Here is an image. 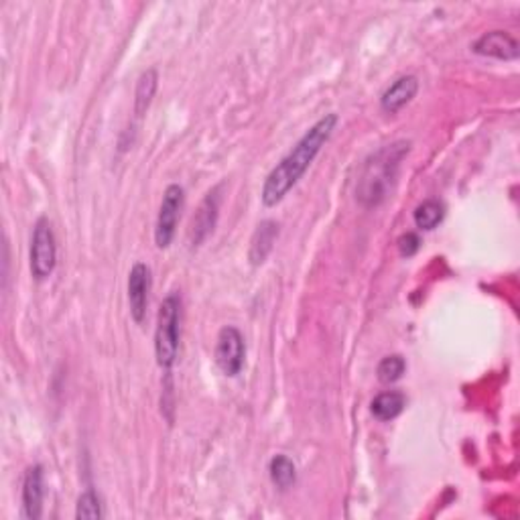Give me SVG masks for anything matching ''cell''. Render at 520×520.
<instances>
[{
  "mask_svg": "<svg viewBox=\"0 0 520 520\" xmlns=\"http://www.w3.org/2000/svg\"><path fill=\"white\" fill-rule=\"evenodd\" d=\"M337 127V114H326L319 118L305 135L297 140V145L291 148V153L280 159V163L272 169L267 179H264L260 200L267 208H272L285 200V195L299 184V179L309 169V165L316 161L321 148L332 138Z\"/></svg>",
  "mask_w": 520,
  "mask_h": 520,
  "instance_id": "obj_1",
  "label": "cell"
},
{
  "mask_svg": "<svg viewBox=\"0 0 520 520\" xmlns=\"http://www.w3.org/2000/svg\"><path fill=\"white\" fill-rule=\"evenodd\" d=\"M409 140H396V143L386 145L381 151L368 156L356 185V200L364 208H378V205L386 202L396 175H399L401 163L409 155Z\"/></svg>",
  "mask_w": 520,
  "mask_h": 520,
  "instance_id": "obj_2",
  "label": "cell"
},
{
  "mask_svg": "<svg viewBox=\"0 0 520 520\" xmlns=\"http://www.w3.org/2000/svg\"><path fill=\"white\" fill-rule=\"evenodd\" d=\"M179 324H181V297L171 293L163 299L155 327V358L156 364L169 370L177 360L179 352Z\"/></svg>",
  "mask_w": 520,
  "mask_h": 520,
  "instance_id": "obj_3",
  "label": "cell"
},
{
  "mask_svg": "<svg viewBox=\"0 0 520 520\" xmlns=\"http://www.w3.org/2000/svg\"><path fill=\"white\" fill-rule=\"evenodd\" d=\"M31 272L37 280H45L53 275L57 264V242L52 222L45 216L39 218L33 226L31 236Z\"/></svg>",
  "mask_w": 520,
  "mask_h": 520,
  "instance_id": "obj_4",
  "label": "cell"
},
{
  "mask_svg": "<svg viewBox=\"0 0 520 520\" xmlns=\"http://www.w3.org/2000/svg\"><path fill=\"white\" fill-rule=\"evenodd\" d=\"M185 202V192L184 187L177 184H171L163 194V202L159 213H156V224H155V244L159 246L161 251L169 249L173 238L177 232V222L181 216V210H184Z\"/></svg>",
  "mask_w": 520,
  "mask_h": 520,
  "instance_id": "obj_5",
  "label": "cell"
},
{
  "mask_svg": "<svg viewBox=\"0 0 520 520\" xmlns=\"http://www.w3.org/2000/svg\"><path fill=\"white\" fill-rule=\"evenodd\" d=\"M216 364L226 376H238L244 368L246 344L241 329L234 326H226L220 329L216 342Z\"/></svg>",
  "mask_w": 520,
  "mask_h": 520,
  "instance_id": "obj_6",
  "label": "cell"
},
{
  "mask_svg": "<svg viewBox=\"0 0 520 520\" xmlns=\"http://www.w3.org/2000/svg\"><path fill=\"white\" fill-rule=\"evenodd\" d=\"M148 291H151V269L145 262H137L128 272V305L130 316L138 326L147 317Z\"/></svg>",
  "mask_w": 520,
  "mask_h": 520,
  "instance_id": "obj_7",
  "label": "cell"
},
{
  "mask_svg": "<svg viewBox=\"0 0 520 520\" xmlns=\"http://www.w3.org/2000/svg\"><path fill=\"white\" fill-rule=\"evenodd\" d=\"M472 52L484 57H494L500 61H515L518 60L520 47L518 41L506 31H490L476 41Z\"/></svg>",
  "mask_w": 520,
  "mask_h": 520,
  "instance_id": "obj_8",
  "label": "cell"
},
{
  "mask_svg": "<svg viewBox=\"0 0 520 520\" xmlns=\"http://www.w3.org/2000/svg\"><path fill=\"white\" fill-rule=\"evenodd\" d=\"M218 212H220V187H216L213 192L205 195L200 210L195 212V216L192 220V228H189V242H192V246H200L205 238L210 236V232L218 222Z\"/></svg>",
  "mask_w": 520,
  "mask_h": 520,
  "instance_id": "obj_9",
  "label": "cell"
},
{
  "mask_svg": "<svg viewBox=\"0 0 520 520\" xmlns=\"http://www.w3.org/2000/svg\"><path fill=\"white\" fill-rule=\"evenodd\" d=\"M43 468L39 464L31 466L23 477V510L24 516L37 520L43 515Z\"/></svg>",
  "mask_w": 520,
  "mask_h": 520,
  "instance_id": "obj_10",
  "label": "cell"
},
{
  "mask_svg": "<svg viewBox=\"0 0 520 520\" xmlns=\"http://www.w3.org/2000/svg\"><path fill=\"white\" fill-rule=\"evenodd\" d=\"M417 92H419L417 76H402L399 80H394L392 84L384 90V94L381 98V109L389 114H396L417 96Z\"/></svg>",
  "mask_w": 520,
  "mask_h": 520,
  "instance_id": "obj_11",
  "label": "cell"
},
{
  "mask_svg": "<svg viewBox=\"0 0 520 520\" xmlns=\"http://www.w3.org/2000/svg\"><path fill=\"white\" fill-rule=\"evenodd\" d=\"M279 238V224L275 220H264L257 226L251 241V252L249 259L252 267H260V264L267 260V257L272 251Z\"/></svg>",
  "mask_w": 520,
  "mask_h": 520,
  "instance_id": "obj_12",
  "label": "cell"
},
{
  "mask_svg": "<svg viewBox=\"0 0 520 520\" xmlns=\"http://www.w3.org/2000/svg\"><path fill=\"white\" fill-rule=\"evenodd\" d=\"M407 407V396L399 391H386L374 396L373 404H370V411L378 421H392L401 415V412Z\"/></svg>",
  "mask_w": 520,
  "mask_h": 520,
  "instance_id": "obj_13",
  "label": "cell"
},
{
  "mask_svg": "<svg viewBox=\"0 0 520 520\" xmlns=\"http://www.w3.org/2000/svg\"><path fill=\"white\" fill-rule=\"evenodd\" d=\"M156 88H159V73H156L155 68H148L140 73L135 92V114L138 118L145 117V112L148 110L156 94Z\"/></svg>",
  "mask_w": 520,
  "mask_h": 520,
  "instance_id": "obj_14",
  "label": "cell"
},
{
  "mask_svg": "<svg viewBox=\"0 0 520 520\" xmlns=\"http://www.w3.org/2000/svg\"><path fill=\"white\" fill-rule=\"evenodd\" d=\"M445 218V205L440 200H425L423 203H419L415 212H412V220H415V226L423 232H431L437 226L441 224Z\"/></svg>",
  "mask_w": 520,
  "mask_h": 520,
  "instance_id": "obj_15",
  "label": "cell"
},
{
  "mask_svg": "<svg viewBox=\"0 0 520 520\" xmlns=\"http://www.w3.org/2000/svg\"><path fill=\"white\" fill-rule=\"evenodd\" d=\"M269 472H270V480L280 490L291 488L297 480V468L291 459L287 456H275L270 459L269 464Z\"/></svg>",
  "mask_w": 520,
  "mask_h": 520,
  "instance_id": "obj_16",
  "label": "cell"
},
{
  "mask_svg": "<svg viewBox=\"0 0 520 520\" xmlns=\"http://www.w3.org/2000/svg\"><path fill=\"white\" fill-rule=\"evenodd\" d=\"M404 370H407V362L401 356V354H392V356H386L381 360V364L376 368L378 381L383 384H394L396 381H401Z\"/></svg>",
  "mask_w": 520,
  "mask_h": 520,
  "instance_id": "obj_17",
  "label": "cell"
},
{
  "mask_svg": "<svg viewBox=\"0 0 520 520\" xmlns=\"http://www.w3.org/2000/svg\"><path fill=\"white\" fill-rule=\"evenodd\" d=\"M76 516L78 518H86V520H96L104 516L102 510V500L94 490H86L81 496L78 498V508H76Z\"/></svg>",
  "mask_w": 520,
  "mask_h": 520,
  "instance_id": "obj_18",
  "label": "cell"
},
{
  "mask_svg": "<svg viewBox=\"0 0 520 520\" xmlns=\"http://www.w3.org/2000/svg\"><path fill=\"white\" fill-rule=\"evenodd\" d=\"M421 249V238L415 232H407L399 238V252L402 257H415Z\"/></svg>",
  "mask_w": 520,
  "mask_h": 520,
  "instance_id": "obj_19",
  "label": "cell"
}]
</instances>
